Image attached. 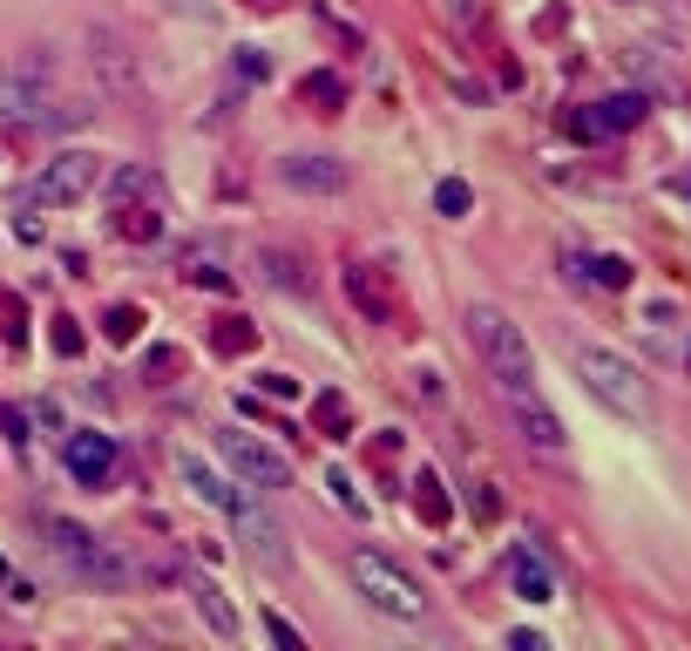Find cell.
<instances>
[{"instance_id":"9a60e30c","label":"cell","mask_w":691,"mask_h":651,"mask_svg":"<svg viewBox=\"0 0 691 651\" xmlns=\"http://www.w3.org/2000/svg\"><path fill=\"white\" fill-rule=\"evenodd\" d=\"M257 272H265V285L272 292H312V272H305V259L299 252H285V244H265V252H257Z\"/></svg>"},{"instance_id":"ba28073f","label":"cell","mask_w":691,"mask_h":651,"mask_svg":"<svg viewBox=\"0 0 691 651\" xmlns=\"http://www.w3.org/2000/svg\"><path fill=\"white\" fill-rule=\"evenodd\" d=\"M279 184L299 197H339V191H353V171L339 156H279Z\"/></svg>"},{"instance_id":"8992f818","label":"cell","mask_w":691,"mask_h":651,"mask_svg":"<svg viewBox=\"0 0 691 651\" xmlns=\"http://www.w3.org/2000/svg\"><path fill=\"white\" fill-rule=\"evenodd\" d=\"M89 191H103V156H89V149H61L55 163H41V177H35V204L41 211L89 204Z\"/></svg>"},{"instance_id":"5b68a950","label":"cell","mask_w":691,"mask_h":651,"mask_svg":"<svg viewBox=\"0 0 691 651\" xmlns=\"http://www.w3.org/2000/svg\"><path fill=\"white\" fill-rule=\"evenodd\" d=\"M217 455L231 461V475L244 488H265V496H279V488H292V461L272 448V441H257L244 428H217Z\"/></svg>"},{"instance_id":"8fae6325","label":"cell","mask_w":691,"mask_h":651,"mask_svg":"<svg viewBox=\"0 0 691 651\" xmlns=\"http://www.w3.org/2000/svg\"><path fill=\"white\" fill-rule=\"evenodd\" d=\"M41 103H48V61H21L0 75V116L8 123H35Z\"/></svg>"},{"instance_id":"7402d4cb","label":"cell","mask_w":691,"mask_h":651,"mask_svg":"<svg viewBox=\"0 0 691 651\" xmlns=\"http://www.w3.org/2000/svg\"><path fill=\"white\" fill-rule=\"evenodd\" d=\"M231 81H237V89L272 81V55H265V48H237V55H231Z\"/></svg>"},{"instance_id":"d6986e66","label":"cell","mask_w":691,"mask_h":651,"mask_svg":"<svg viewBox=\"0 0 691 651\" xmlns=\"http://www.w3.org/2000/svg\"><path fill=\"white\" fill-rule=\"evenodd\" d=\"M116 231H123L129 244H156V237H163V204H156V197H149V204H129V197H123Z\"/></svg>"},{"instance_id":"7c38bea8","label":"cell","mask_w":691,"mask_h":651,"mask_svg":"<svg viewBox=\"0 0 691 651\" xmlns=\"http://www.w3.org/2000/svg\"><path fill=\"white\" fill-rule=\"evenodd\" d=\"M177 265H184V279H191V285L231 292V272H224V237H197V244H184Z\"/></svg>"},{"instance_id":"e575fe53","label":"cell","mask_w":691,"mask_h":651,"mask_svg":"<svg viewBox=\"0 0 691 651\" xmlns=\"http://www.w3.org/2000/svg\"><path fill=\"white\" fill-rule=\"evenodd\" d=\"M475 516H481V523H495V516H502V496H495V488H481V496H475Z\"/></svg>"},{"instance_id":"5bb4252c","label":"cell","mask_w":691,"mask_h":651,"mask_svg":"<svg viewBox=\"0 0 691 651\" xmlns=\"http://www.w3.org/2000/svg\"><path fill=\"white\" fill-rule=\"evenodd\" d=\"M508 584H515V597H529V604H556V577H549V563L536 550L508 556Z\"/></svg>"},{"instance_id":"ffe728a7","label":"cell","mask_w":691,"mask_h":651,"mask_svg":"<svg viewBox=\"0 0 691 651\" xmlns=\"http://www.w3.org/2000/svg\"><path fill=\"white\" fill-rule=\"evenodd\" d=\"M299 103H312L319 116H339V109H346V81L325 75V68H312V75L299 81Z\"/></svg>"},{"instance_id":"f1b7e54d","label":"cell","mask_w":691,"mask_h":651,"mask_svg":"<svg viewBox=\"0 0 691 651\" xmlns=\"http://www.w3.org/2000/svg\"><path fill=\"white\" fill-rule=\"evenodd\" d=\"M265 631H272V644H285V651H305V638H299V624H292V618H279V611H272V618H265Z\"/></svg>"},{"instance_id":"52a82bcc","label":"cell","mask_w":691,"mask_h":651,"mask_svg":"<svg viewBox=\"0 0 691 651\" xmlns=\"http://www.w3.org/2000/svg\"><path fill=\"white\" fill-rule=\"evenodd\" d=\"M89 75L103 81V89L116 96V103H136L143 96V68H136V55H129V41L116 35V28H89Z\"/></svg>"},{"instance_id":"ac0fdd59","label":"cell","mask_w":691,"mask_h":651,"mask_svg":"<svg viewBox=\"0 0 691 651\" xmlns=\"http://www.w3.org/2000/svg\"><path fill=\"white\" fill-rule=\"evenodd\" d=\"M177 475H184V488H191V496H204L211 509H237V503H244L237 488H224V482H217V475H211L197 455H177Z\"/></svg>"},{"instance_id":"f35d334b","label":"cell","mask_w":691,"mask_h":651,"mask_svg":"<svg viewBox=\"0 0 691 651\" xmlns=\"http://www.w3.org/2000/svg\"><path fill=\"white\" fill-rule=\"evenodd\" d=\"M35 421H41L48 435H68V428H61V415H55V400H41V407H35Z\"/></svg>"},{"instance_id":"74e56055","label":"cell","mask_w":691,"mask_h":651,"mask_svg":"<svg viewBox=\"0 0 691 651\" xmlns=\"http://www.w3.org/2000/svg\"><path fill=\"white\" fill-rule=\"evenodd\" d=\"M163 8H169V14H197V21H204V14H211V0H163Z\"/></svg>"},{"instance_id":"4dcf8cb0","label":"cell","mask_w":691,"mask_h":651,"mask_svg":"<svg viewBox=\"0 0 691 651\" xmlns=\"http://www.w3.org/2000/svg\"><path fill=\"white\" fill-rule=\"evenodd\" d=\"M325 488H332V503H339V509H360V496H353V475H346V468H332V475H325Z\"/></svg>"},{"instance_id":"60d3db41","label":"cell","mask_w":691,"mask_h":651,"mask_svg":"<svg viewBox=\"0 0 691 651\" xmlns=\"http://www.w3.org/2000/svg\"><path fill=\"white\" fill-rule=\"evenodd\" d=\"M35 597H41V591H35V584H14V577H8V604H21V611H28V604H35Z\"/></svg>"},{"instance_id":"d4e9b609","label":"cell","mask_w":691,"mask_h":651,"mask_svg":"<svg viewBox=\"0 0 691 651\" xmlns=\"http://www.w3.org/2000/svg\"><path fill=\"white\" fill-rule=\"evenodd\" d=\"M435 211H441V217H468V211H475V191H468L461 177H448V184H435Z\"/></svg>"},{"instance_id":"7a4b0ae2","label":"cell","mask_w":691,"mask_h":651,"mask_svg":"<svg viewBox=\"0 0 691 651\" xmlns=\"http://www.w3.org/2000/svg\"><path fill=\"white\" fill-rule=\"evenodd\" d=\"M461 326H468V340H475L488 380H536V353L523 340V326H515L502 305H468Z\"/></svg>"},{"instance_id":"d590c367","label":"cell","mask_w":691,"mask_h":651,"mask_svg":"<svg viewBox=\"0 0 691 651\" xmlns=\"http://www.w3.org/2000/svg\"><path fill=\"white\" fill-rule=\"evenodd\" d=\"M81 116H89V109H81V103H61V109H55V116H48V123H55V129H75V123H81Z\"/></svg>"},{"instance_id":"f546056e","label":"cell","mask_w":691,"mask_h":651,"mask_svg":"<svg viewBox=\"0 0 691 651\" xmlns=\"http://www.w3.org/2000/svg\"><path fill=\"white\" fill-rule=\"evenodd\" d=\"M596 285L624 292V285H631V265H624V259H596Z\"/></svg>"},{"instance_id":"7bdbcfd3","label":"cell","mask_w":691,"mask_h":651,"mask_svg":"<svg viewBox=\"0 0 691 651\" xmlns=\"http://www.w3.org/2000/svg\"><path fill=\"white\" fill-rule=\"evenodd\" d=\"M624 8H651V0H624Z\"/></svg>"},{"instance_id":"2e32d148","label":"cell","mask_w":691,"mask_h":651,"mask_svg":"<svg viewBox=\"0 0 691 651\" xmlns=\"http://www.w3.org/2000/svg\"><path fill=\"white\" fill-rule=\"evenodd\" d=\"M184 591H191V604H197V618L217 631V638H237V611H231V597L211 584V577H197V570H191V577H184Z\"/></svg>"},{"instance_id":"30bf717a","label":"cell","mask_w":691,"mask_h":651,"mask_svg":"<svg viewBox=\"0 0 691 651\" xmlns=\"http://www.w3.org/2000/svg\"><path fill=\"white\" fill-rule=\"evenodd\" d=\"M237 516V529H244V543H251V556L265 563V570H292V543H285V529H279V516L272 509H257L251 496L231 509Z\"/></svg>"},{"instance_id":"836d02e7","label":"cell","mask_w":691,"mask_h":651,"mask_svg":"<svg viewBox=\"0 0 691 651\" xmlns=\"http://www.w3.org/2000/svg\"><path fill=\"white\" fill-rule=\"evenodd\" d=\"M177 367H184L177 347H156V353H149V373H177Z\"/></svg>"},{"instance_id":"3957f363","label":"cell","mask_w":691,"mask_h":651,"mask_svg":"<svg viewBox=\"0 0 691 651\" xmlns=\"http://www.w3.org/2000/svg\"><path fill=\"white\" fill-rule=\"evenodd\" d=\"M346 577H353V591H360L380 618L413 624V618L427 611V591L407 577V570H400L393 556H380V550H353V556H346Z\"/></svg>"},{"instance_id":"b9f144b4","label":"cell","mask_w":691,"mask_h":651,"mask_svg":"<svg viewBox=\"0 0 691 651\" xmlns=\"http://www.w3.org/2000/svg\"><path fill=\"white\" fill-rule=\"evenodd\" d=\"M0 591H8V556H0Z\"/></svg>"},{"instance_id":"e0dca14e","label":"cell","mask_w":691,"mask_h":651,"mask_svg":"<svg viewBox=\"0 0 691 651\" xmlns=\"http://www.w3.org/2000/svg\"><path fill=\"white\" fill-rule=\"evenodd\" d=\"M651 116V96L644 89H617V96H603L596 103V136H611V129H638Z\"/></svg>"},{"instance_id":"44dd1931","label":"cell","mask_w":691,"mask_h":651,"mask_svg":"<svg viewBox=\"0 0 691 651\" xmlns=\"http://www.w3.org/2000/svg\"><path fill=\"white\" fill-rule=\"evenodd\" d=\"M413 503H420V516L435 523V529L448 523V496H441V475H435V468H420V475H413Z\"/></svg>"},{"instance_id":"d6a6232c","label":"cell","mask_w":691,"mask_h":651,"mask_svg":"<svg viewBox=\"0 0 691 651\" xmlns=\"http://www.w3.org/2000/svg\"><path fill=\"white\" fill-rule=\"evenodd\" d=\"M0 435H8V441H28V415H21V407H0Z\"/></svg>"},{"instance_id":"cb8c5ba5","label":"cell","mask_w":691,"mask_h":651,"mask_svg":"<svg viewBox=\"0 0 691 651\" xmlns=\"http://www.w3.org/2000/svg\"><path fill=\"white\" fill-rule=\"evenodd\" d=\"M312 415H319V428H325L332 441L353 435V415H346V400H339V393H319V400H312Z\"/></svg>"},{"instance_id":"277c9868","label":"cell","mask_w":691,"mask_h":651,"mask_svg":"<svg viewBox=\"0 0 691 651\" xmlns=\"http://www.w3.org/2000/svg\"><path fill=\"white\" fill-rule=\"evenodd\" d=\"M495 400H502L508 428L523 435V448H536V455H549V461L570 455V435H563V421H556V407H549L529 380H495Z\"/></svg>"},{"instance_id":"83f0119b","label":"cell","mask_w":691,"mask_h":651,"mask_svg":"<svg viewBox=\"0 0 691 651\" xmlns=\"http://www.w3.org/2000/svg\"><path fill=\"white\" fill-rule=\"evenodd\" d=\"M48 340H55V353H61V360H75V353H81V326H75L68 312H61V319H55V333H48Z\"/></svg>"},{"instance_id":"8d00e7d4","label":"cell","mask_w":691,"mask_h":651,"mask_svg":"<svg viewBox=\"0 0 691 651\" xmlns=\"http://www.w3.org/2000/svg\"><path fill=\"white\" fill-rule=\"evenodd\" d=\"M265 393H279V400H292V393H299V380H292V373H265Z\"/></svg>"},{"instance_id":"9c48e42d","label":"cell","mask_w":691,"mask_h":651,"mask_svg":"<svg viewBox=\"0 0 691 651\" xmlns=\"http://www.w3.org/2000/svg\"><path fill=\"white\" fill-rule=\"evenodd\" d=\"M61 461H68V475H75L81 488H109V475H116V441L75 428V435H61Z\"/></svg>"},{"instance_id":"4316f807","label":"cell","mask_w":691,"mask_h":651,"mask_svg":"<svg viewBox=\"0 0 691 651\" xmlns=\"http://www.w3.org/2000/svg\"><path fill=\"white\" fill-rule=\"evenodd\" d=\"M244 347H257V326H244V319H217V353H244Z\"/></svg>"},{"instance_id":"603a6c76","label":"cell","mask_w":691,"mask_h":651,"mask_svg":"<svg viewBox=\"0 0 691 651\" xmlns=\"http://www.w3.org/2000/svg\"><path fill=\"white\" fill-rule=\"evenodd\" d=\"M109 191H116V197H156V204H163V184H156V171H136V163H123V171L109 177Z\"/></svg>"},{"instance_id":"1f68e13d","label":"cell","mask_w":691,"mask_h":651,"mask_svg":"<svg viewBox=\"0 0 691 651\" xmlns=\"http://www.w3.org/2000/svg\"><path fill=\"white\" fill-rule=\"evenodd\" d=\"M0 326H8V347H21L28 333H21V299L8 292V299H0Z\"/></svg>"},{"instance_id":"6da1fadb","label":"cell","mask_w":691,"mask_h":651,"mask_svg":"<svg viewBox=\"0 0 691 651\" xmlns=\"http://www.w3.org/2000/svg\"><path fill=\"white\" fill-rule=\"evenodd\" d=\"M570 367H576V380L611 407V415H624V421H651V387H644V373L624 360V353H611V347H576L570 340Z\"/></svg>"},{"instance_id":"ab89813d","label":"cell","mask_w":691,"mask_h":651,"mask_svg":"<svg viewBox=\"0 0 691 651\" xmlns=\"http://www.w3.org/2000/svg\"><path fill=\"white\" fill-rule=\"evenodd\" d=\"M508 644H515V651H543L549 638H543V631H508Z\"/></svg>"},{"instance_id":"4fadbf2b","label":"cell","mask_w":691,"mask_h":651,"mask_svg":"<svg viewBox=\"0 0 691 651\" xmlns=\"http://www.w3.org/2000/svg\"><path fill=\"white\" fill-rule=\"evenodd\" d=\"M346 299H353L367 319H380V326H393V319H400V305H393V292L380 285V272H373V265H346Z\"/></svg>"},{"instance_id":"484cf974","label":"cell","mask_w":691,"mask_h":651,"mask_svg":"<svg viewBox=\"0 0 691 651\" xmlns=\"http://www.w3.org/2000/svg\"><path fill=\"white\" fill-rule=\"evenodd\" d=\"M103 333H109L116 347H129V340L143 333V312H136V305H109V319H103Z\"/></svg>"}]
</instances>
